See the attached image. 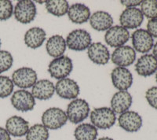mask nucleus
Wrapping results in <instances>:
<instances>
[{"mask_svg":"<svg viewBox=\"0 0 157 140\" xmlns=\"http://www.w3.org/2000/svg\"><path fill=\"white\" fill-rule=\"evenodd\" d=\"M90 121L96 128L109 129L116 123V113L109 107L96 108L90 113Z\"/></svg>","mask_w":157,"mask_h":140,"instance_id":"1","label":"nucleus"},{"mask_svg":"<svg viewBox=\"0 0 157 140\" xmlns=\"http://www.w3.org/2000/svg\"><path fill=\"white\" fill-rule=\"evenodd\" d=\"M90 113V106L86 100L75 99L68 105L67 117L72 124H79L86 120Z\"/></svg>","mask_w":157,"mask_h":140,"instance_id":"2","label":"nucleus"},{"mask_svg":"<svg viewBox=\"0 0 157 140\" xmlns=\"http://www.w3.org/2000/svg\"><path fill=\"white\" fill-rule=\"evenodd\" d=\"M73 69V63L68 56H61L50 61L48 72L54 79L62 80L67 78Z\"/></svg>","mask_w":157,"mask_h":140,"instance_id":"3","label":"nucleus"},{"mask_svg":"<svg viewBox=\"0 0 157 140\" xmlns=\"http://www.w3.org/2000/svg\"><path fill=\"white\" fill-rule=\"evenodd\" d=\"M68 120L66 113L57 107L49 108L42 115V123L47 129L57 130L65 125Z\"/></svg>","mask_w":157,"mask_h":140,"instance_id":"4","label":"nucleus"},{"mask_svg":"<svg viewBox=\"0 0 157 140\" xmlns=\"http://www.w3.org/2000/svg\"><path fill=\"white\" fill-rule=\"evenodd\" d=\"M67 47L75 51H82L90 46L92 38L87 31L84 29H75L68 35L66 40Z\"/></svg>","mask_w":157,"mask_h":140,"instance_id":"5","label":"nucleus"},{"mask_svg":"<svg viewBox=\"0 0 157 140\" xmlns=\"http://www.w3.org/2000/svg\"><path fill=\"white\" fill-rule=\"evenodd\" d=\"M36 4L31 0H22L17 2L13 10L15 19L21 24H29L36 17Z\"/></svg>","mask_w":157,"mask_h":140,"instance_id":"6","label":"nucleus"},{"mask_svg":"<svg viewBox=\"0 0 157 140\" xmlns=\"http://www.w3.org/2000/svg\"><path fill=\"white\" fill-rule=\"evenodd\" d=\"M12 81L13 84L25 90L33 87L37 82V73L33 68L22 67L13 72Z\"/></svg>","mask_w":157,"mask_h":140,"instance_id":"7","label":"nucleus"},{"mask_svg":"<svg viewBox=\"0 0 157 140\" xmlns=\"http://www.w3.org/2000/svg\"><path fill=\"white\" fill-rule=\"evenodd\" d=\"M130 40V33L121 25H116L107 30L105 35V40L111 47H120L124 46Z\"/></svg>","mask_w":157,"mask_h":140,"instance_id":"8","label":"nucleus"},{"mask_svg":"<svg viewBox=\"0 0 157 140\" xmlns=\"http://www.w3.org/2000/svg\"><path fill=\"white\" fill-rule=\"evenodd\" d=\"M12 106L21 112L31 111L36 106V100L32 93L24 89L17 90L11 97Z\"/></svg>","mask_w":157,"mask_h":140,"instance_id":"9","label":"nucleus"},{"mask_svg":"<svg viewBox=\"0 0 157 140\" xmlns=\"http://www.w3.org/2000/svg\"><path fill=\"white\" fill-rule=\"evenodd\" d=\"M111 60L118 67H128L136 60V52L130 46H122L117 47L112 54Z\"/></svg>","mask_w":157,"mask_h":140,"instance_id":"10","label":"nucleus"},{"mask_svg":"<svg viewBox=\"0 0 157 140\" xmlns=\"http://www.w3.org/2000/svg\"><path fill=\"white\" fill-rule=\"evenodd\" d=\"M132 44L134 50L139 53H148L154 46L153 37L145 29H137L132 33Z\"/></svg>","mask_w":157,"mask_h":140,"instance_id":"11","label":"nucleus"},{"mask_svg":"<svg viewBox=\"0 0 157 140\" xmlns=\"http://www.w3.org/2000/svg\"><path fill=\"white\" fill-rule=\"evenodd\" d=\"M57 95L64 99H75L79 95L80 88L77 82L69 78L60 80L55 85Z\"/></svg>","mask_w":157,"mask_h":140,"instance_id":"12","label":"nucleus"},{"mask_svg":"<svg viewBox=\"0 0 157 140\" xmlns=\"http://www.w3.org/2000/svg\"><path fill=\"white\" fill-rule=\"evenodd\" d=\"M144 21V15L141 10L137 8H127L122 12L120 22L122 27L134 29L139 28Z\"/></svg>","mask_w":157,"mask_h":140,"instance_id":"13","label":"nucleus"},{"mask_svg":"<svg viewBox=\"0 0 157 140\" xmlns=\"http://www.w3.org/2000/svg\"><path fill=\"white\" fill-rule=\"evenodd\" d=\"M113 84L120 91H127L133 84V75L129 69L123 67H116L111 73Z\"/></svg>","mask_w":157,"mask_h":140,"instance_id":"14","label":"nucleus"},{"mask_svg":"<svg viewBox=\"0 0 157 140\" xmlns=\"http://www.w3.org/2000/svg\"><path fill=\"white\" fill-rule=\"evenodd\" d=\"M118 123L121 128L128 132H136L142 127V118L135 111H127L120 114Z\"/></svg>","mask_w":157,"mask_h":140,"instance_id":"15","label":"nucleus"},{"mask_svg":"<svg viewBox=\"0 0 157 140\" xmlns=\"http://www.w3.org/2000/svg\"><path fill=\"white\" fill-rule=\"evenodd\" d=\"M87 54L92 62L99 65H106L110 60V53L108 47L99 42L91 43L88 47Z\"/></svg>","mask_w":157,"mask_h":140,"instance_id":"16","label":"nucleus"},{"mask_svg":"<svg viewBox=\"0 0 157 140\" xmlns=\"http://www.w3.org/2000/svg\"><path fill=\"white\" fill-rule=\"evenodd\" d=\"M135 70L138 75L144 77L153 75L157 71V59L152 54H144L137 59Z\"/></svg>","mask_w":157,"mask_h":140,"instance_id":"17","label":"nucleus"},{"mask_svg":"<svg viewBox=\"0 0 157 140\" xmlns=\"http://www.w3.org/2000/svg\"><path fill=\"white\" fill-rule=\"evenodd\" d=\"M132 102V96L127 91H120L114 94L111 99V109L115 113L122 114L128 111Z\"/></svg>","mask_w":157,"mask_h":140,"instance_id":"18","label":"nucleus"},{"mask_svg":"<svg viewBox=\"0 0 157 140\" xmlns=\"http://www.w3.org/2000/svg\"><path fill=\"white\" fill-rule=\"evenodd\" d=\"M6 129L10 135L14 137H21L28 133L29 123L23 117L19 116H12L6 122Z\"/></svg>","mask_w":157,"mask_h":140,"instance_id":"19","label":"nucleus"},{"mask_svg":"<svg viewBox=\"0 0 157 140\" xmlns=\"http://www.w3.org/2000/svg\"><path fill=\"white\" fill-rule=\"evenodd\" d=\"M55 92V86L49 80H40L32 87V94L35 99L39 100H48L53 97Z\"/></svg>","mask_w":157,"mask_h":140,"instance_id":"20","label":"nucleus"},{"mask_svg":"<svg viewBox=\"0 0 157 140\" xmlns=\"http://www.w3.org/2000/svg\"><path fill=\"white\" fill-rule=\"evenodd\" d=\"M90 24L94 30L103 32L113 27V18L105 11H97L90 18Z\"/></svg>","mask_w":157,"mask_h":140,"instance_id":"21","label":"nucleus"},{"mask_svg":"<svg viewBox=\"0 0 157 140\" xmlns=\"http://www.w3.org/2000/svg\"><path fill=\"white\" fill-rule=\"evenodd\" d=\"M68 18L75 24H83L90 20V10L87 6L82 3H75L71 5L68 11Z\"/></svg>","mask_w":157,"mask_h":140,"instance_id":"22","label":"nucleus"},{"mask_svg":"<svg viewBox=\"0 0 157 140\" xmlns=\"http://www.w3.org/2000/svg\"><path fill=\"white\" fill-rule=\"evenodd\" d=\"M47 39V33L43 29L34 27L29 29L25 35V43L32 49H37L41 47Z\"/></svg>","mask_w":157,"mask_h":140,"instance_id":"23","label":"nucleus"},{"mask_svg":"<svg viewBox=\"0 0 157 140\" xmlns=\"http://www.w3.org/2000/svg\"><path fill=\"white\" fill-rule=\"evenodd\" d=\"M66 47V41L60 35L52 36L49 38L46 44L47 54L54 58L62 56L65 52Z\"/></svg>","mask_w":157,"mask_h":140,"instance_id":"24","label":"nucleus"},{"mask_svg":"<svg viewBox=\"0 0 157 140\" xmlns=\"http://www.w3.org/2000/svg\"><path fill=\"white\" fill-rule=\"evenodd\" d=\"M98 135V128L88 123L79 124L74 131V136L76 140H96Z\"/></svg>","mask_w":157,"mask_h":140,"instance_id":"25","label":"nucleus"},{"mask_svg":"<svg viewBox=\"0 0 157 140\" xmlns=\"http://www.w3.org/2000/svg\"><path fill=\"white\" fill-rule=\"evenodd\" d=\"M46 8L52 15L62 17L68 13L69 5L65 0H49L46 2Z\"/></svg>","mask_w":157,"mask_h":140,"instance_id":"26","label":"nucleus"},{"mask_svg":"<svg viewBox=\"0 0 157 140\" xmlns=\"http://www.w3.org/2000/svg\"><path fill=\"white\" fill-rule=\"evenodd\" d=\"M49 130L42 124H36L29 128L26 140H48Z\"/></svg>","mask_w":157,"mask_h":140,"instance_id":"27","label":"nucleus"},{"mask_svg":"<svg viewBox=\"0 0 157 140\" xmlns=\"http://www.w3.org/2000/svg\"><path fill=\"white\" fill-rule=\"evenodd\" d=\"M141 11L148 19L157 18V1L156 0H145L141 4Z\"/></svg>","mask_w":157,"mask_h":140,"instance_id":"28","label":"nucleus"},{"mask_svg":"<svg viewBox=\"0 0 157 140\" xmlns=\"http://www.w3.org/2000/svg\"><path fill=\"white\" fill-rule=\"evenodd\" d=\"M14 84L6 76H0V99L9 97L13 91Z\"/></svg>","mask_w":157,"mask_h":140,"instance_id":"29","label":"nucleus"},{"mask_svg":"<svg viewBox=\"0 0 157 140\" xmlns=\"http://www.w3.org/2000/svg\"><path fill=\"white\" fill-rule=\"evenodd\" d=\"M13 56L7 50H0V74L6 72L12 67Z\"/></svg>","mask_w":157,"mask_h":140,"instance_id":"30","label":"nucleus"},{"mask_svg":"<svg viewBox=\"0 0 157 140\" xmlns=\"http://www.w3.org/2000/svg\"><path fill=\"white\" fill-rule=\"evenodd\" d=\"M13 6L11 1L0 0V21H6L12 17Z\"/></svg>","mask_w":157,"mask_h":140,"instance_id":"31","label":"nucleus"},{"mask_svg":"<svg viewBox=\"0 0 157 140\" xmlns=\"http://www.w3.org/2000/svg\"><path fill=\"white\" fill-rule=\"evenodd\" d=\"M145 98L148 104L157 110V87H152L148 89L145 93Z\"/></svg>","mask_w":157,"mask_h":140,"instance_id":"32","label":"nucleus"},{"mask_svg":"<svg viewBox=\"0 0 157 140\" xmlns=\"http://www.w3.org/2000/svg\"><path fill=\"white\" fill-rule=\"evenodd\" d=\"M148 32L152 37L157 38V18L150 20L147 24Z\"/></svg>","mask_w":157,"mask_h":140,"instance_id":"33","label":"nucleus"},{"mask_svg":"<svg viewBox=\"0 0 157 140\" xmlns=\"http://www.w3.org/2000/svg\"><path fill=\"white\" fill-rule=\"evenodd\" d=\"M142 1H136V0H122L121 4L125 6L127 8H134L137 6L141 5Z\"/></svg>","mask_w":157,"mask_h":140,"instance_id":"34","label":"nucleus"},{"mask_svg":"<svg viewBox=\"0 0 157 140\" xmlns=\"http://www.w3.org/2000/svg\"><path fill=\"white\" fill-rule=\"evenodd\" d=\"M0 140H11L10 135L6 128L0 127Z\"/></svg>","mask_w":157,"mask_h":140,"instance_id":"35","label":"nucleus"},{"mask_svg":"<svg viewBox=\"0 0 157 140\" xmlns=\"http://www.w3.org/2000/svg\"><path fill=\"white\" fill-rule=\"evenodd\" d=\"M152 48H153V50H152V53H153V54H152V55H153L154 57L157 59V42L155 43V45L153 46Z\"/></svg>","mask_w":157,"mask_h":140,"instance_id":"36","label":"nucleus"},{"mask_svg":"<svg viewBox=\"0 0 157 140\" xmlns=\"http://www.w3.org/2000/svg\"><path fill=\"white\" fill-rule=\"evenodd\" d=\"M98 140H115L112 138H109V137H103V138H98Z\"/></svg>","mask_w":157,"mask_h":140,"instance_id":"37","label":"nucleus"},{"mask_svg":"<svg viewBox=\"0 0 157 140\" xmlns=\"http://www.w3.org/2000/svg\"><path fill=\"white\" fill-rule=\"evenodd\" d=\"M155 80H156V83H157V71H156V73H155Z\"/></svg>","mask_w":157,"mask_h":140,"instance_id":"38","label":"nucleus"},{"mask_svg":"<svg viewBox=\"0 0 157 140\" xmlns=\"http://www.w3.org/2000/svg\"><path fill=\"white\" fill-rule=\"evenodd\" d=\"M1 44H2V43H1V40H0V47H1Z\"/></svg>","mask_w":157,"mask_h":140,"instance_id":"39","label":"nucleus"},{"mask_svg":"<svg viewBox=\"0 0 157 140\" xmlns=\"http://www.w3.org/2000/svg\"><path fill=\"white\" fill-rule=\"evenodd\" d=\"M17 140H22V139H17Z\"/></svg>","mask_w":157,"mask_h":140,"instance_id":"40","label":"nucleus"}]
</instances>
